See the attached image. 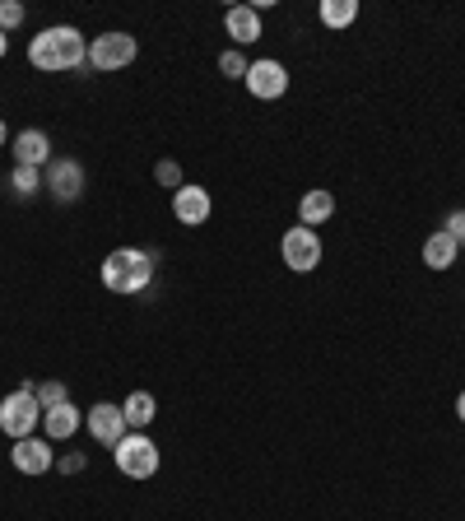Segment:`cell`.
I'll list each match as a JSON object with an SVG mask.
<instances>
[{"mask_svg":"<svg viewBox=\"0 0 465 521\" xmlns=\"http://www.w3.org/2000/svg\"><path fill=\"white\" fill-rule=\"evenodd\" d=\"M38 428H42V405L33 396V382H24V387H14L0 401V433L19 442V438H33Z\"/></svg>","mask_w":465,"mask_h":521,"instance_id":"cell-3","label":"cell"},{"mask_svg":"<svg viewBox=\"0 0 465 521\" xmlns=\"http://www.w3.org/2000/svg\"><path fill=\"white\" fill-rule=\"evenodd\" d=\"M456 419H461V424H465V391H461V396H456Z\"/></svg>","mask_w":465,"mask_h":521,"instance_id":"cell-26","label":"cell"},{"mask_svg":"<svg viewBox=\"0 0 465 521\" xmlns=\"http://www.w3.org/2000/svg\"><path fill=\"white\" fill-rule=\"evenodd\" d=\"M140 56V42L131 38V33H98V38H89V66L93 70H126Z\"/></svg>","mask_w":465,"mask_h":521,"instance_id":"cell-6","label":"cell"},{"mask_svg":"<svg viewBox=\"0 0 465 521\" xmlns=\"http://www.w3.org/2000/svg\"><path fill=\"white\" fill-rule=\"evenodd\" d=\"M5 140H10V131H5V121H0V145H5Z\"/></svg>","mask_w":465,"mask_h":521,"instance_id":"cell-28","label":"cell"},{"mask_svg":"<svg viewBox=\"0 0 465 521\" xmlns=\"http://www.w3.org/2000/svg\"><path fill=\"white\" fill-rule=\"evenodd\" d=\"M112 461L126 480H154L159 475V442L149 438V433H126V438L112 447Z\"/></svg>","mask_w":465,"mask_h":521,"instance_id":"cell-4","label":"cell"},{"mask_svg":"<svg viewBox=\"0 0 465 521\" xmlns=\"http://www.w3.org/2000/svg\"><path fill=\"white\" fill-rule=\"evenodd\" d=\"M33 396H38L42 410H56V405H66V401H70L66 382H33Z\"/></svg>","mask_w":465,"mask_h":521,"instance_id":"cell-20","label":"cell"},{"mask_svg":"<svg viewBox=\"0 0 465 521\" xmlns=\"http://www.w3.org/2000/svg\"><path fill=\"white\" fill-rule=\"evenodd\" d=\"M214 201H210V191L196 187V182H186L182 191H173V214H177V224L186 228H200L205 219H210Z\"/></svg>","mask_w":465,"mask_h":521,"instance_id":"cell-10","label":"cell"},{"mask_svg":"<svg viewBox=\"0 0 465 521\" xmlns=\"http://www.w3.org/2000/svg\"><path fill=\"white\" fill-rule=\"evenodd\" d=\"M121 415H126V428H131V433H145V428L154 424V415H159V401H154L149 391H131V396L121 401Z\"/></svg>","mask_w":465,"mask_h":521,"instance_id":"cell-16","label":"cell"},{"mask_svg":"<svg viewBox=\"0 0 465 521\" xmlns=\"http://www.w3.org/2000/svg\"><path fill=\"white\" fill-rule=\"evenodd\" d=\"M84 466H89V456H84V452H66L61 461H56V470H61V475H80Z\"/></svg>","mask_w":465,"mask_h":521,"instance_id":"cell-24","label":"cell"},{"mask_svg":"<svg viewBox=\"0 0 465 521\" xmlns=\"http://www.w3.org/2000/svg\"><path fill=\"white\" fill-rule=\"evenodd\" d=\"M279 256H284V266H289L293 275H312V270L321 266V238H317V228L293 224L289 233L279 238Z\"/></svg>","mask_w":465,"mask_h":521,"instance_id":"cell-5","label":"cell"},{"mask_svg":"<svg viewBox=\"0 0 465 521\" xmlns=\"http://www.w3.org/2000/svg\"><path fill=\"white\" fill-rule=\"evenodd\" d=\"M24 24V5L19 0H0V33H14Z\"/></svg>","mask_w":465,"mask_h":521,"instance_id":"cell-23","label":"cell"},{"mask_svg":"<svg viewBox=\"0 0 465 521\" xmlns=\"http://www.w3.org/2000/svg\"><path fill=\"white\" fill-rule=\"evenodd\" d=\"M154 182H159V187H168V191H182L186 182H182V168H177L173 159H159L154 163Z\"/></svg>","mask_w":465,"mask_h":521,"instance_id":"cell-21","label":"cell"},{"mask_svg":"<svg viewBox=\"0 0 465 521\" xmlns=\"http://www.w3.org/2000/svg\"><path fill=\"white\" fill-rule=\"evenodd\" d=\"M154 275H159V252H145V247H117V252L103 256V284L121 298L145 294L149 284H154Z\"/></svg>","mask_w":465,"mask_h":521,"instance_id":"cell-2","label":"cell"},{"mask_svg":"<svg viewBox=\"0 0 465 521\" xmlns=\"http://www.w3.org/2000/svg\"><path fill=\"white\" fill-rule=\"evenodd\" d=\"M219 70H224L228 80H247V70H252V61H247L242 52H224V56H219Z\"/></svg>","mask_w":465,"mask_h":521,"instance_id":"cell-22","label":"cell"},{"mask_svg":"<svg viewBox=\"0 0 465 521\" xmlns=\"http://www.w3.org/2000/svg\"><path fill=\"white\" fill-rule=\"evenodd\" d=\"M80 424H84V410H80V405H70V401L56 405V410H42V428H47V438H52V442L75 438Z\"/></svg>","mask_w":465,"mask_h":521,"instance_id":"cell-13","label":"cell"},{"mask_svg":"<svg viewBox=\"0 0 465 521\" xmlns=\"http://www.w3.org/2000/svg\"><path fill=\"white\" fill-rule=\"evenodd\" d=\"M84 428H89V438L98 442V447H117V442L131 433L121 405H112V401H98L93 410H84Z\"/></svg>","mask_w":465,"mask_h":521,"instance_id":"cell-8","label":"cell"},{"mask_svg":"<svg viewBox=\"0 0 465 521\" xmlns=\"http://www.w3.org/2000/svg\"><path fill=\"white\" fill-rule=\"evenodd\" d=\"M42 187L52 196L56 205H75L84 196V163L75 159H52L47 173H42Z\"/></svg>","mask_w":465,"mask_h":521,"instance_id":"cell-7","label":"cell"},{"mask_svg":"<svg viewBox=\"0 0 465 521\" xmlns=\"http://www.w3.org/2000/svg\"><path fill=\"white\" fill-rule=\"evenodd\" d=\"M14 163H19V168H47V163H52V140H47V131L28 126V131L14 135Z\"/></svg>","mask_w":465,"mask_h":521,"instance_id":"cell-12","label":"cell"},{"mask_svg":"<svg viewBox=\"0 0 465 521\" xmlns=\"http://www.w3.org/2000/svg\"><path fill=\"white\" fill-rule=\"evenodd\" d=\"M10 461L19 475H47L56 466V452L47 447V438H19L10 447Z\"/></svg>","mask_w":465,"mask_h":521,"instance_id":"cell-9","label":"cell"},{"mask_svg":"<svg viewBox=\"0 0 465 521\" xmlns=\"http://www.w3.org/2000/svg\"><path fill=\"white\" fill-rule=\"evenodd\" d=\"M456 256H461V242L452 238V233H428L424 238V266L428 270H447V266H456Z\"/></svg>","mask_w":465,"mask_h":521,"instance_id":"cell-15","label":"cell"},{"mask_svg":"<svg viewBox=\"0 0 465 521\" xmlns=\"http://www.w3.org/2000/svg\"><path fill=\"white\" fill-rule=\"evenodd\" d=\"M5 52H10V33H0V61H5Z\"/></svg>","mask_w":465,"mask_h":521,"instance_id":"cell-27","label":"cell"},{"mask_svg":"<svg viewBox=\"0 0 465 521\" xmlns=\"http://www.w3.org/2000/svg\"><path fill=\"white\" fill-rule=\"evenodd\" d=\"M335 214V196L326 187H317V191H307L303 201H298V224H307V228H317V224H326Z\"/></svg>","mask_w":465,"mask_h":521,"instance_id":"cell-17","label":"cell"},{"mask_svg":"<svg viewBox=\"0 0 465 521\" xmlns=\"http://www.w3.org/2000/svg\"><path fill=\"white\" fill-rule=\"evenodd\" d=\"M28 61L38 70H47V75H93L89 42H84L80 28H70V24L42 28L38 38L28 42Z\"/></svg>","mask_w":465,"mask_h":521,"instance_id":"cell-1","label":"cell"},{"mask_svg":"<svg viewBox=\"0 0 465 521\" xmlns=\"http://www.w3.org/2000/svg\"><path fill=\"white\" fill-rule=\"evenodd\" d=\"M461 252H465V247H461Z\"/></svg>","mask_w":465,"mask_h":521,"instance_id":"cell-29","label":"cell"},{"mask_svg":"<svg viewBox=\"0 0 465 521\" xmlns=\"http://www.w3.org/2000/svg\"><path fill=\"white\" fill-rule=\"evenodd\" d=\"M224 28L238 47H247V42L261 38V14H256V5H233V10L224 14Z\"/></svg>","mask_w":465,"mask_h":521,"instance_id":"cell-14","label":"cell"},{"mask_svg":"<svg viewBox=\"0 0 465 521\" xmlns=\"http://www.w3.org/2000/svg\"><path fill=\"white\" fill-rule=\"evenodd\" d=\"M359 19V0H321V24L326 28H349Z\"/></svg>","mask_w":465,"mask_h":521,"instance_id":"cell-18","label":"cell"},{"mask_svg":"<svg viewBox=\"0 0 465 521\" xmlns=\"http://www.w3.org/2000/svg\"><path fill=\"white\" fill-rule=\"evenodd\" d=\"M5 187H14V196H19V201H33V196L42 191V168H19V163H14V173H10V182H5Z\"/></svg>","mask_w":465,"mask_h":521,"instance_id":"cell-19","label":"cell"},{"mask_svg":"<svg viewBox=\"0 0 465 521\" xmlns=\"http://www.w3.org/2000/svg\"><path fill=\"white\" fill-rule=\"evenodd\" d=\"M442 233H452V238L465 247V210H452V214H447V228H442Z\"/></svg>","mask_w":465,"mask_h":521,"instance_id":"cell-25","label":"cell"},{"mask_svg":"<svg viewBox=\"0 0 465 521\" xmlns=\"http://www.w3.org/2000/svg\"><path fill=\"white\" fill-rule=\"evenodd\" d=\"M247 89H252L256 98H284L289 94V70L279 66V61H252V70H247Z\"/></svg>","mask_w":465,"mask_h":521,"instance_id":"cell-11","label":"cell"}]
</instances>
